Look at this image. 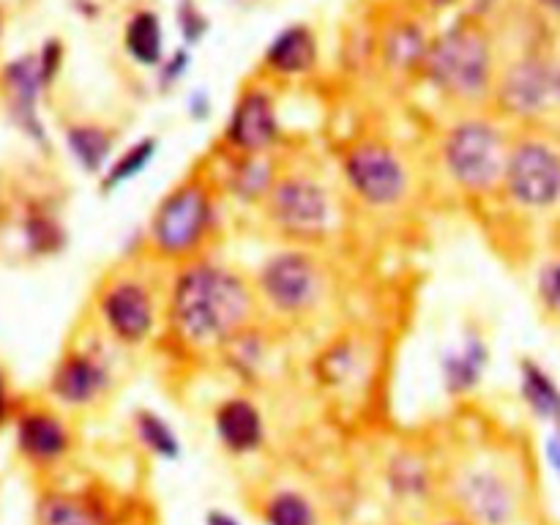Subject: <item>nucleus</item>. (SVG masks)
<instances>
[{"mask_svg":"<svg viewBox=\"0 0 560 525\" xmlns=\"http://www.w3.org/2000/svg\"><path fill=\"white\" fill-rule=\"evenodd\" d=\"M131 435L140 443L142 452L159 463H178L184 454V443L175 424L153 408H137L131 413Z\"/></svg>","mask_w":560,"mask_h":525,"instance_id":"nucleus-23","label":"nucleus"},{"mask_svg":"<svg viewBox=\"0 0 560 525\" xmlns=\"http://www.w3.org/2000/svg\"><path fill=\"white\" fill-rule=\"evenodd\" d=\"M262 217L279 238L315 249L337 228L339 206L326 180L315 173L282 170L271 195L262 202Z\"/></svg>","mask_w":560,"mask_h":525,"instance_id":"nucleus-7","label":"nucleus"},{"mask_svg":"<svg viewBox=\"0 0 560 525\" xmlns=\"http://www.w3.org/2000/svg\"><path fill=\"white\" fill-rule=\"evenodd\" d=\"M159 156V140L156 137H140V140L131 142L129 148L115 153V159L109 162V167L102 175V191H118L124 186L135 184Z\"/></svg>","mask_w":560,"mask_h":525,"instance_id":"nucleus-26","label":"nucleus"},{"mask_svg":"<svg viewBox=\"0 0 560 525\" xmlns=\"http://www.w3.org/2000/svg\"><path fill=\"white\" fill-rule=\"evenodd\" d=\"M495 98L506 118L536 124L558 104V66L541 55L514 60L501 74Z\"/></svg>","mask_w":560,"mask_h":525,"instance_id":"nucleus-11","label":"nucleus"},{"mask_svg":"<svg viewBox=\"0 0 560 525\" xmlns=\"http://www.w3.org/2000/svg\"><path fill=\"white\" fill-rule=\"evenodd\" d=\"M224 364L230 366L235 377L241 381H255L262 370H266V361L271 355V345H268V337L260 331V326H249L244 331L235 334L233 339L219 348Z\"/></svg>","mask_w":560,"mask_h":525,"instance_id":"nucleus-25","label":"nucleus"},{"mask_svg":"<svg viewBox=\"0 0 560 525\" xmlns=\"http://www.w3.org/2000/svg\"><path fill=\"white\" fill-rule=\"evenodd\" d=\"M361 345H355L353 339H339L331 348H326L317 361V375H320L323 386L328 388H345L353 386L361 377L364 370V359H361Z\"/></svg>","mask_w":560,"mask_h":525,"instance_id":"nucleus-27","label":"nucleus"},{"mask_svg":"<svg viewBox=\"0 0 560 525\" xmlns=\"http://www.w3.org/2000/svg\"><path fill=\"white\" fill-rule=\"evenodd\" d=\"M38 525H115L113 506L96 492H47L38 498Z\"/></svg>","mask_w":560,"mask_h":525,"instance_id":"nucleus-20","label":"nucleus"},{"mask_svg":"<svg viewBox=\"0 0 560 525\" xmlns=\"http://www.w3.org/2000/svg\"><path fill=\"white\" fill-rule=\"evenodd\" d=\"M558 104H560V66H558Z\"/></svg>","mask_w":560,"mask_h":525,"instance_id":"nucleus-39","label":"nucleus"},{"mask_svg":"<svg viewBox=\"0 0 560 525\" xmlns=\"http://www.w3.org/2000/svg\"><path fill=\"white\" fill-rule=\"evenodd\" d=\"M257 517L262 525H323L315 498L293 485H279L268 490L257 503Z\"/></svg>","mask_w":560,"mask_h":525,"instance_id":"nucleus-21","label":"nucleus"},{"mask_svg":"<svg viewBox=\"0 0 560 525\" xmlns=\"http://www.w3.org/2000/svg\"><path fill=\"white\" fill-rule=\"evenodd\" d=\"M189 115L195 120H206L208 115H211V102H208L206 93H195V96L189 98Z\"/></svg>","mask_w":560,"mask_h":525,"instance_id":"nucleus-35","label":"nucleus"},{"mask_svg":"<svg viewBox=\"0 0 560 525\" xmlns=\"http://www.w3.org/2000/svg\"><path fill=\"white\" fill-rule=\"evenodd\" d=\"M503 202L525 219L560 217V140L545 131L512 137L501 191Z\"/></svg>","mask_w":560,"mask_h":525,"instance_id":"nucleus-6","label":"nucleus"},{"mask_svg":"<svg viewBox=\"0 0 560 525\" xmlns=\"http://www.w3.org/2000/svg\"><path fill=\"white\" fill-rule=\"evenodd\" d=\"M432 3H441L443 5V3H452V0H432Z\"/></svg>","mask_w":560,"mask_h":525,"instance_id":"nucleus-40","label":"nucleus"},{"mask_svg":"<svg viewBox=\"0 0 560 525\" xmlns=\"http://www.w3.org/2000/svg\"><path fill=\"white\" fill-rule=\"evenodd\" d=\"M66 148L82 173L102 178L115 159V135L96 124H77L66 129Z\"/></svg>","mask_w":560,"mask_h":525,"instance_id":"nucleus-24","label":"nucleus"},{"mask_svg":"<svg viewBox=\"0 0 560 525\" xmlns=\"http://www.w3.org/2000/svg\"><path fill=\"white\" fill-rule=\"evenodd\" d=\"M443 465L416 446H399L381 465V487L397 509H427L441 498Z\"/></svg>","mask_w":560,"mask_h":525,"instance_id":"nucleus-12","label":"nucleus"},{"mask_svg":"<svg viewBox=\"0 0 560 525\" xmlns=\"http://www.w3.org/2000/svg\"><path fill=\"white\" fill-rule=\"evenodd\" d=\"M115 372L107 355L93 348H74L58 361L49 392L69 408H93L113 392Z\"/></svg>","mask_w":560,"mask_h":525,"instance_id":"nucleus-13","label":"nucleus"},{"mask_svg":"<svg viewBox=\"0 0 560 525\" xmlns=\"http://www.w3.org/2000/svg\"><path fill=\"white\" fill-rule=\"evenodd\" d=\"M186 63H189V55L175 52L173 58H170L167 63L162 66V80L167 82V85H170V82H178L180 77L186 74Z\"/></svg>","mask_w":560,"mask_h":525,"instance_id":"nucleus-33","label":"nucleus"},{"mask_svg":"<svg viewBox=\"0 0 560 525\" xmlns=\"http://www.w3.org/2000/svg\"><path fill=\"white\" fill-rule=\"evenodd\" d=\"M96 312L104 331L124 348H142L151 342L159 323L164 320V304L156 290L135 271H118L102 284Z\"/></svg>","mask_w":560,"mask_h":525,"instance_id":"nucleus-10","label":"nucleus"},{"mask_svg":"<svg viewBox=\"0 0 560 525\" xmlns=\"http://www.w3.org/2000/svg\"><path fill=\"white\" fill-rule=\"evenodd\" d=\"M517 397L541 427H560V381L545 361L534 355L517 361Z\"/></svg>","mask_w":560,"mask_h":525,"instance_id":"nucleus-19","label":"nucleus"},{"mask_svg":"<svg viewBox=\"0 0 560 525\" xmlns=\"http://www.w3.org/2000/svg\"><path fill=\"white\" fill-rule=\"evenodd\" d=\"M421 66L432 88L454 102H481L487 93L495 91L492 47L485 33L470 25L448 27L430 42Z\"/></svg>","mask_w":560,"mask_h":525,"instance_id":"nucleus-8","label":"nucleus"},{"mask_svg":"<svg viewBox=\"0 0 560 525\" xmlns=\"http://www.w3.org/2000/svg\"><path fill=\"white\" fill-rule=\"evenodd\" d=\"M202 525H244V520L224 506H211L202 514Z\"/></svg>","mask_w":560,"mask_h":525,"instance_id":"nucleus-34","label":"nucleus"},{"mask_svg":"<svg viewBox=\"0 0 560 525\" xmlns=\"http://www.w3.org/2000/svg\"><path fill=\"white\" fill-rule=\"evenodd\" d=\"M260 312L284 323H299L320 312L328 295V271L310 246H279L252 277Z\"/></svg>","mask_w":560,"mask_h":525,"instance_id":"nucleus-4","label":"nucleus"},{"mask_svg":"<svg viewBox=\"0 0 560 525\" xmlns=\"http://www.w3.org/2000/svg\"><path fill=\"white\" fill-rule=\"evenodd\" d=\"M126 52L140 66H159L164 55V27L153 11H137L124 33Z\"/></svg>","mask_w":560,"mask_h":525,"instance_id":"nucleus-28","label":"nucleus"},{"mask_svg":"<svg viewBox=\"0 0 560 525\" xmlns=\"http://www.w3.org/2000/svg\"><path fill=\"white\" fill-rule=\"evenodd\" d=\"M180 31H184V38L189 44H197L202 36H206L208 20L202 16V11L197 9V5L186 3L184 9H180Z\"/></svg>","mask_w":560,"mask_h":525,"instance_id":"nucleus-31","label":"nucleus"},{"mask_svg":"<svg viewBox=\"0 0 560 525\" xmlns=\"http://www.w3.org/2000/svg\"><path fill=\"white\" fill-rule=\"evenodd\" d=\"M536 3H539L545 11H550V14L560 16V0H536Z\"/></svg>","mask_w":560,"mask_h":525,"instance_id":"nucleus-37","label":"nucleus"},{"mask_svg":"<svg viewBox=\"0 0 560 525\" xmlns=\"http://www.w3.org/2000/svg\"><path fill=\"white\" fill-rule=\"evenodd\" d=\"M282 140V124L266 91L241 93L224 124L222 142L230 153H271Z\"/></svg>","mask_w":560,"mask_h":525,"instance_id":"nucleus-14","label":"nucleus"},{"mask_svg":"<svg viewBox=\"0 0 560 525\" xmlns=\"http://www.w3.org/2000/svg\"><path fill=\"white\" fill-rule=\"evenodd\" d=\"M266 63L277 74L299 77L315 69L317 63V42L310 27L290 25L268 44Z\"/></svg>","mask_w":560,"mask_h":525,"instance_id":"nucleus-22","label":"nucleus"},{"mask_svg":"<svg viewBox=\"0 0 560 525\" xmlns=\"http://www.w3.org/2000/svg\"><path fill=\"white\" fill-rule=\"evenodd\" d=\"M541 454H545V463L550 468V474L560 481V427L547 430L545 443H541Z\"/></svg>","mask_w":560,"mask_h":525,"instance_id":"nucleus-32","label":"nucleus"},{"mask_svg":"<svg viewBox=\"0 0 560 525\" xmlns=\"http://www.w3.org/2000/svg\"><path fill=\"white\" fill-rule=\"evenodd\" d=\"M427 49H430V44L424 42V36H421L419 31H413V27H402V31H397L392 38H388L386 55H388V63H394L397 69H410L413 63H424Z\"/></svg>","mask_w":560,"mask_h":525,"instance_id":"nucleus-30","label":"nucleus"},{"mask_svg":"<svg viewBox=\"0 0 560 525\" xmlns=\"http://www.w3.org/2000/svg\"><path fill=\"white\" fill-rule=\"evenodd\" d=\"M219 230V200L211 180L189 175L162 195L145 224V249L156 260L189 262L206 255Z\"/></svg>","mask_w":560,"mask_h":525,"instance_id":"nucleus-3","label":"nucleus"},{"mask_svg":"<svg viewBox=\"0 0 560 525\" xmlns=\"http://www.w3.org/2000/svg\"><path fill=\"white\" fill-rule=\"evenodd\" d=\"M279 175H282V167L273 153H228L222 189L238 206L262 208Z\"/></svg>","mask_w":560,"mask_h":525,"instance_id":"nucleus-18","label":"nucleus"},{"mask_svg":"<svg viewBox=\"0 0 560 525\" xmlns=\"http://www.w3.org/2000/svg\"><path fill=\"white\" fill-rule=\"evenodd\" d=\"M5 416V386H3V377H0V421Z\"/></svg>","mask_w":560,"mask_h":525,"instance_id":"nucleus-38","label":"nucleus"},{"mask_svg":"<svg viewBox=\"0 0 560 525\" xmlns=\"http://www.w3.org/2000/svg\"><path fill=\"white\" fill-rule=\"evenodd\" d=\"M74 446L69 424L52 410H27L16 421V448L27 463L49 468L69 457Z\"/></svg>","mask_w":560,"mask_h":525,"instance_id":"nucleus-17","label":"nucleus"},{"mask_svg":"<svg viewBox=\"0 0 560 525\" xmlns=\"http://www.w3.org/2000/svg\"><path fill=\"white\" fill-rule=\"evenodd\" d=\"M213 435L233 457H252L268 443V421L260 405L246 394H230L213 408Z\"/></svg>","mask_w":560,"mask_h":525,"instance_id":"nucleus-15","label":"nucleus"},{"mask_svg":"<svg viewBox=\"0 0 560 525\" xmlns=\"http://www.w3.org/2000/svg\"><path fill=\"white\" fill-rule=\"evenodd\" d=\"M441 498L470 525H545L534 468L506 443H479L446 459Z\"/></svg>","mask_w":560,"mask_h":525,"instance_id":"nucleus-2","label":"nucleus"},{"mask_svg":"<svg viewBox=\"0 0 560 525\" xmlns=\"http://www.w3.org/2000/svg\"><path fill=\"white\" fill-rule=\"evenodd\" d=\"M492 364V348L481 328H465L463 337L438 355V375L448 397L463 399L481 388Z\"/></svg>","mask_w":560,"mask_h":525,"instance_id":"nucleus-16","label":"nucleus"},{"mask_svg":"<svg viewBox=\"0 0 560 525\" xmlns=\"http://www.w3.org/2000/svg\"><path fill=\"white\" fill-rule=\"evenodd\" d=\"M339 175L355 202L370 211H397L413 189L410 164L383 140H359L339 153Z\"/></svg>","mask_w":560,"mask_h":525,"instance_id":"nucleus-9","label":"nucleus"},{"mask_svg":"<svg viewBox=\"0 0 560 525\" xmlns=\"http://www.w3.org/2000/svg\"><path fill=\"white\" fill-rule=\"evenodd\" d=\"M421 525H470V523H468V520L457 517L454 512H448V509H441V512L432 514V517L427 520V523H421Z\"/></svg>","mask_w":560,"mask_h":525,"instance_id":"nucleus-36","label":"nucleus"},{"mask_svg":"<svg viewBox=\"0 0 560 525\" xmlns=\"http://www.w3.org/2000/svg\"><path fill=\"white\" fill-rule=\"evenodd\" d=\"M260 315L255 284L230 262L202 255L175 266L164 295V328L186 350H219Z\"/></svg>","mask_w":560,"mask_h":525,"instance_id":"nucleus-1","label":"nucleus"},{"mask_svg":"<svg viewBox=\"0 0 560 525\" xmlns=\"http://www.w3.org/2000/svg\"><path fill=\"white\" fill-rule=\"evenodd\" d=\"M534 301L541 317L560 328V249L541 257L534 268Z\"/></svg>","mask_w":560,"mask_h":525,"instance_id":"nucleus-29","label":"nucleus"},{"mask_svg":"<svg viewBox=\"0 0 560 525\" xmlns=\"http://www.w3.org/2000/svg\"><path fill=\"white\" fill-rule=\"evenodd\" d=\"M512 137L487 118H463L441 140V170L465 197H498Z\"/></svg>","mask_w":560,"mask_h":525,"instance_id":"nucleus-5","label":"nucleus"}]
</instances>
